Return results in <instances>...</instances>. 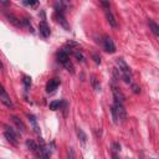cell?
Segmentation results:
<instances>
[{
    "label": "cell",
    "instance_id": "6da1fadb",
    "mask_svg": "<svg viewBox=\"0 0 159 159\" xmlns=\"http://www.w3.org/2000/svg\"><path fill=\"white\" fill-rule=\"evenodd\" d=\"M111 113H112L113 122L116 124H118L119 122H124L127 119V112L123 107V103H120V102L114 101V104L111 107Z\"/></svg>",
    "mask_w": 159,
    "mask_h": 159
},
{
    "label": "cell",
    "instance_id": "7a4b0ae2",
    "mask_svg": "<svg viewBox=\"0 0 159 159\" xmlns=\"http://www.w3.org/2000/svg\"><path fill=\"white\" fill-rule=\"evenodd\" d=\"M116 63H117V66L119 67V73H120V76H122V78H123V81L125 82V83H130L132 82V72H130V68H129V66L124 62V60H122V58H117L116 60Z\"/></svg>",
    "mask_w": 159,
    "mask_h": 159
},
{
    "label": "cell",
    "instance_id": "3957f363",
    "mask_svg": "<svg viewBox=\"0 0 159 159\" xmlns=\"http://www.w3.org/2000/svg\"><path fill=\"white\" fill-rule=\"evenodd\" d=\"M4 135H5V138L11 143V144H14V145H16L17 144V139H19V135H17V133L11 128V127H9V125H5V132H4Z\"/></svg>",
    "mask_w": 159,
    "mask_h": 159
},
{
    "label": "cell",
    "instance_id": "277c9868",
    "mask_svg": "<svg viewBox=\"0 0 159 159\" xmlns=\"http://www.w3.org/2000/svg\"><path fill=\"white\" fill-rule=\"evenodd\" d=\"M103 46H104V50H106L107 52H109V53H114V52H116L114 42H113V40H112L109 36H104Z\"/></svg>",
    "mask_w": 159,
    "mask_h": 159
},
{
    "label": "cell",
    "instance_id": "5b68a950",
    "mask_svg": "<svg viewBox=\"0 0 159 159\" xmlns=\"http://www.w3.org/2000/svg\"><path fill=\"white\" fill-rule=\"evenodd\" d=\"M0 101L6 106V107H12V101L10 99V97H9V94L6 93V91L4 89V87L0 84Z\"/></svg>",
    "mask_w": 159,
    "mask_h": 159
},
{
    "label": "cell",
    "instance_id": "8992f818",
    "mask_svg": "<svg viewBox=\"0 0 159 159\" xmlns=\"http://www.w3.org/2000/svg\"><path fill=\"white\" fill-rule=\"evenodd\" d=\"M60 83H61L60 78H52V80H50L47 82V84H46V92L52 93L55 89H57V87L60 86Z\"/></svg>",
    "mask_w": 159,
    "mask_h": 159
},
{
    "label": "cell",
    "instance_id": "52a82bcc",
    "mask_svg": "<svg viewBox=\"0 0 159 159\" xmlns=\"http://www.w3.org/2000/svg\"><path fill=\"white\" fill-rule=\"evenodd\" d=\"M39 31H40V35H41L42 37H48L50 34H51L50 27H48V25H47L46 21H41V22L39 24Z\"/></svg>",
    "mask_w": 159,
    "mask_h": 159
},
{
    "label": "cell",
    "instance_id": "ba28073f",
    "mask_svg": "<svg viewBox=\"0 0 159 159\" xmlns=\"http://www.w3.org/2000/svg\"><path fill=\"white\" fill-rule=\"evenodd\" d=\"M53 17H55V19H56V21H57L60 25H62L66 30H68V29H70V26H68V24H67L66 19H65V16H63V12H57V11H55Z\"/></svg>",
    "mask_w": 159,
    "mask_h": 159
},
{
    "label": "cell",
    "instance_id": "9c48e42d",
    "mask_svg": "<svg viewBox=\"0 0 159 159\" xmlns=\"http://www.w3.org/2000/svg\"><path fill=\"white\" fill-rule=\"evenodd\" d=\"M26 147L35 154V155H37V157H40V148H39V145L34 142V140H31V139H27L26 140Z\"/></svg>",
    "mask_w": 159,
    "mask_h": 159
},
{
    "label": "cell",
    "instance_id": "30bf717a",
    "mask_svg": "<svg viewBox=\"0 0 159 159\" xmlns=\"http://www.w3.org/2000/svg\"><path fill=\"white\" fill-rule=\"evenodd\" d=\"M57 60H58V62L60 63H62V65H65L66 62H68L70 61V57H68V53L66 52V51H63V50H60L58 52H57Z\"/></svg>",
    "mask_w": 159,
    "mask_h": 159
},
{
    "label": "cell",
    "instance_id": "8fae6325",
    "mask_svg": "<svg viewBox=\"0 0 159 159\" xmlns=\"http://www.w3.org/2000/svg\"><path fill=\"white\" fill-rule=\"evenodd\" d=\"M104 14H106V17H107V20H108L109 25H111L112 27H117L116 17H114V16H113V14L111 12V10H109V9H104Z\"/></svg>",
    "mask_w": 159,
    "mask_h": 159
},
{
    "label": "cell",
    "instance_id": "7c38bea8",
    "mask_svg": "<svg viewBox=\"0 0 159 159\" xmlns=\"http://www.w3.org/2000/svg\"><path fill=\"white\" fill-rule=\"evenodd\" d=\"M113 97H114V101H116V102L123 103V101H124V94H123L116 86H113Z\"/></svg>",
    "mask_w": 159,
    "mask_h": 159
},
{
    "label": "cell",
    "instance_id": "4fadbf2b",
    "mask_svg": "<svg viewBox=\"0 0 159 159\" xmlns=\"http://www.w3.org/2000/svg\"><path fill=\"white\" fill-rule=\"evenodd\" d=\"M6 15V17H7V20H9V22H11L14 26H16V27H20V26H22V24H21V21H20V19H17L16 16H14L12 14H5Z\"/></svg>",
    "mask_w": 159,
    "mask_h": 159
},
{
    "label": "cell",
    "instance_id": "5bb4252c",
    "mask_svg": "<svg viewBox=\"0 0 159 159\" xmlns=\"http://www.w3.org/2000/svg\"><path fill=\"white\" fill-rule=\"evenodd\" d=\"M11 120L15 123V125L19 128V130L21 132V133H24L25 132V129H26V127H25V124L22 123V120H20L17 117H15V116H11Z\"/></svg>",
    "mask_w": 159,
    "mask_h": 159
},
{
    "label": "cell",
    "instance_id": "9a60e30c",
    "mask_svg": "<svg viewBox=\"0 0 159 159\" xmlns=\"http://www.w3.org/2000/svg\"><path fill=\"white\" fill-rule=\"evenodd\" d=\"M148 25H149L150 30L153 31V34H154L155 36H159V25H158L154 20H152V19L148 20Z\"/></svg>",
    "mask_w": 159,
    "mask_h": 159
},
{
    "label": "cell",
    "instance_id": "2e32d148",
    "mask_svg": "<svg viewBox=\"0 0 159 159\" xmlns=\"http://www.w3.org/2000/svg\"><path fill=\"white\" fill-rule=\"evenodd\" d=\"M76 47H78V45H77L75 41H71V40H70V41H68V42L65 45L63 51H66L67 53H68V52L71 53V52H75V50H73V48H76Z\"/></svg>",
    "mask_w": 159,
    "mask_h": 159
},
{
    "label": "cell",
    "instance_id": "e0dca14e",
    "mask_svg": "<svg viewBox=\"0 0 159 159\" xmlns=\"http://www.w3.org/2000/svg\"><path fill=\"white\" fill-rule=\"evenodd\" d=\"M29 120H30V123H31V125H32V128H34V132H35L36 134H40V128H39V125H37V120H36L35 116L29 114Z\"/></svg>",
    "mask_w": 159,
    "mask_h": 159
},
{
    "label": "cell",
    "instance_id": "ac0fdd59",
    "mask_svg": "<svg viewBox=\"0 0 159 159\" xmlns=\"http://www.w3.org/2000/svg\"><path fill=\"white\" fill-rule=\"evenodd\" d=\"M91 83H92L93 89H96V91H101V84H99V81L97 80L96 76H92V77H91Z\"/></svg>",
    "mask_w": 159,
    "mask_h": 159
},
{
    "label": "cell",
    "instance_id": "d6986e66",
    "mask_svg": "<svg viewBox=\"0 0 159 159\" xmlns=\"http://www.w3.org/2000/svg\"><path fill=\"white\" fill-rule=\"evenodd\" d=\"M61 104H62V102L61 101H53V102H51L50 103V109H52V111H57L60 107H61Z\"/></svg>",
    "mask_w": 159,
    "mask_h": 159
},
{
    "label": "cell",
    "instance_id": "ffe728a7",
    "mask_svg": "<svg viewBox=\"0 0 159 159\" xmlns=\"http://www.w3.org/2000/svg\"><path fill=\"white\" fill-rule=\"evenodd\" d=\"M77 135H78V138L81 139V142H82V143H86L87 137H86V134L83 133V130H82V129H80V128L77 129Z\"/></svg>",
    "mask_w": 159,
    "mask_h": 159
},
{
    "label": "cell",
    "instance_id": "44dd1931",
    "mask_svg": "<svg viewBox=\"0 0 159 159\" xmlns=\"http://www.w3.org/2000/svg\"><path fill=\"white\" fill-rule=\"evenodd\" d=\"M22 82H24V84H25L26 87H30V86H31V77H29V76H24Z\"/></svg>",
    "mask_w": 159,
    "mask_h": 159
},
{
    "label": "cell",
    "instance_id": "7402d4cb",
    "mask_svg": "<svg viewBox=\"0 0 159 159\" xmlns=\"http://www.w3.org/2000/svg\"><path fill=\"white\" fill-rule=\"evenodd\" d=\"M25 4L30 6H36L39 4V0H25Z\"/></svg>",
    "mask_w": 159,
    "mask_h": 159
},
{
    "label": "cell",
    "instance_id": "603a6c76",
    "mask_svg": "<svg viewBox=\"0 0 159 159\" xmlns=\"http://www.w3.org/2000/svg\"><path fill=\"white\" fill-rule=\"evenodd\" d=\"M60 4L65 7V9H67V7H70V5H71V1L70 0H60Z\"/></svg>",
    "mask_w": 159,
    "mask_h": 159
},
{
    "label": "cell",
    "instance_id": "cb8c5ba5",
    "mask_svg": "<svg viewBox=\"0 0 159 159\" xmlns=\"http://www.w3.org/2000/svg\"><path fill=\"white\" fill-rule=\"evenodd\" d=\"M92 58L94 60V62H96L97 65H99V63H101V57H99L97 53H92Z\"/></svg>",
    "mask_w": 159,
    "mask_h": 159
},
{
    "label": "cell",
    "instance_id": "d4e9b609",
    "mask_svg": "<svg viewBox=\"0 0 159 159\" xmlns=\"http://www.w3.org/2000/svg\"><path fill=\"white\" fill-rule=\"evenodd\" d=\"M75 57H76L78 61H83V60H84V57H83V55H82L81 52H75Z\"/></svg>",
    "mask_w": 159,
    "mask_h": 159
},
{
    "label": "cell",
    "instance_id": "484cf974",
    "mask_svg": "<svg viewBox=\"0 0 159 159\" xmlns=\"http://www.w3.org/2000/svg\"><path fill=\"white\" fill-rule=\"evenodd\" d=\"M132 89H133V92H134V93H139V92H140L139 86H138V84H135V83H133V84H132Z\"/></svg>",
    "mask_w": 159,
    "mask_h": 159
},
{
    "label": "cell",
    "instance_id": "4316f807",
    "mask_svg": "<svg viewBox=\"0 0 159 159\" xmlns=\"http://www.w3.org/2000/svg\"><path fill=\"white\" fill-rule=\"evenodd\" d=\"M0 4L7 6V5H10V0H0Z\"/></svg>",
    "mask_w": 159,
    "mask_h": 159
},
{
    "label": "cell",
    "instance_id": "83f0119b",
    "mask_svg": "<svg viewBox=\"0 0 159 159\" xmlns=\"http://www.w3.org/2000/svg\"><path fill=\"white\" fill-rule=\"evenodd\" d=\"M113 149H114V150H119V149H120V145H119L118 143H113Z\"/></svg>",
    "mask_w": 159,
    "mask_h": 159
}]
</instances>
